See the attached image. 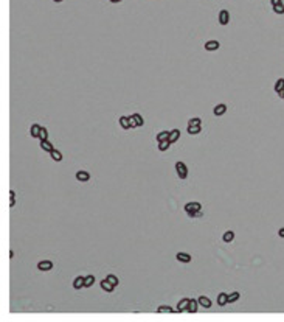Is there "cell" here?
<instances>
[{"mask_svg": "<svg viewBox=\"0 0 284 322\" xmlns=\"http://www.w3.org/2000/svg\"><path fill=\"white\" fill-rule=\"evenodd\" d=\"M129 123H130V128H138V126L144 125V120L140 114H132L129 117Z\"/></svg>", "mask_w": 284, "mask_h": 322, "instance_id": "1", "label": "cell"}, {"mask_svg": "<svg viewBox=\"0 0 284 322\" xmlns=\"http://www.w3.org/2000/svg\"><path fill=\"white\" fill-rule=\"evenodd\" d=\"M175 171H177L180 179H186L188 178V168L183 162H175Z\"/></svg>", "mask_w": 284, "mask_h": 322, "instance_id": "2", "label": "cell"}, {"mask_svg": "<svg viewBox=\"0 0 284 322\" xmlns=\"http://www.w3.org/2000/svg\"><path fill=\"white\" fill-rule=\"evenodd\" d=\"M37 269L39 271H50V269H53V261H50V260L39 261L37 263Z\"/></svg>", "mask_w": 284, "mask_h": 322, "instance_id": "3", "label": "cell"}, {"mask_svg": "<svg viewBox=\"0 0 284 322\" xmlns=\"http://www.w3.org/2000/svg\"><path fill=\"white\" fill-rule=\"evenodd\" d=\"M76 179H78L79 182H87V181L90 179V174H89V171L79 170V171L76 173Z\"/></svg>", "mask_w": 284, "mask_h": 322, "instance_id": "4", "label": "cell"}, {"mask_svg": "<svg viewBox=\"0 0 284 322\" xmlns=\"http://www.w3.org/2000/svg\"><path fill=\"white\" fill-rule=\"evenodd\" d=\"M230 22V14H228V11L227 9H222L219 12V23L221 25H227Z\"/></svg>", "mask_w": 284, "mask_h": 322, "instance_id": "5", "label": "cell"}, {"mask_svg": "<svg viewBox=\"0 0 284 322\" xmlns=\"http://www.w3.org/2000/svg\"><path fill=\"white\" fill-rule=\"evenodd\" d=\"M197 210H202L200 203H188V204L185 206V212H186V213H188V212H197Z\"/></svg>", "mask_w": 284, "mask_h": 322, "instance_id": "6", "label": "cell"}, {"mask_svg": "<svg viewBox=\"0 0 284 322\" xmlns=\"http://www.w3.org/2000/svg\"><path fill=\"white\" fill-rule=\"evenodd\" d=\"M40 131H42V126H40V125H37V123L31 125V128H30V134H31V137H36V139H39V136H40Z\"/></svg>", "mask_w": 284, "mask_h": 322, "instance_id": "7", "label": "cell"}, {"mask_svg": "<svg viewBox=\"0 0 284 322\" xmlns=\"http://www.w3.org/2000/svg\"><path fill=\"white\" fill-rule=\"evenodd\" d=\"M189 300H191V299H186V297H185V299H182V300L177 303V311H179V313H182V311H186V310H188Z\"/></svg>", "mask_w": 284, "mask_h": 322, "instance_id": "8", "label": "cell"}, {"mask_svg": "<svg viewBox=\"0 0 284 322\" xmlns=\"http://www.w3.org/2000/svg\"><path fill=\"white\" fill-rule=\"evenodd\" d=\"M175 258H177L179 261H182V263H189L191 261V255L186 254V252H179L177 255H175Z\"/></svg>", "mask_w": 284, "mask_h": 322, "instance_id": "9", "label": "cell"}, {"mask_svg": "<svg viewBox=\"0 0 284 322\" xmlns=\"http://www.w3.org/2000/svg\"><path fill=\"white\" fill-rule=\"evenodd\" d=\"M227 112V106L225 104H218L214 107V111H213V114L216 115V117H221V115H224Z\"/></svg>", "mask_w": 284, "mask_h": 322, "instance_id": "10", "label": "cell"}, {"mask_svg": "<svg viewBox=\"0 0 284 322\" xmlns=\"http://www.w3.org/2000/svg\"><path fill=\"white\" fill-rule=\"evenodd\" d=\"M101 288H103L106 293H112V291L115 289V285H112L110 282L106 279V280H103V282H101Z\"/></svg>", "mask_w": 284, "mask_h": 322, "instance_id": "11", "label": "cell"}, {"mask_svg": "<svg viewBox=\"0 0 284 322\" xmlns=\"http://www.w3.org/2000/svg\"><path fill=\"white\" fill-rule=\"evenodd\" d=\"M188 134H191V136H196L202 131V125H188Z\"/></svg>", "mask_w": 284, "mask_h": 322, "instance_id": "12", "label": "cell"}, {"mask_svg": "<svg viewBox=\"0 0 284 322\" xmlns=\"http://www.w3.org/2000/svg\"><path fill=\"white\" fill-rule=\"evenodd\" d=\"M218 48H219V42L218 41H207L205 42V50H208V51H214Z\"/></svg>", "mask_w": 284, "mask_h": 322, "instance_id": "13", "label": "cell"}, {"mask_svg": "<svg viewBox=\"0 0 284 322\" xmlns=\"http://www.w3.org/2000/svg\"><path fill=\"white\" fill-rule=\"evenodd\" d=\"M179 137H180V131H179V129H172V131H169V137H168V140H169L171 143L177 142V140H179Z\"/></svg>", "mask_w": 284, "mask_h": 322, "instance_id": "14", "label": "cell"}, {"mask_svg": "<svg viewBox=\"0 0 284 322\" xmlns=\"http://www.w3.org/2000/svg\"><path fill=\"white\" fill-rule=\"evenodd\" d=\"M197 302H199L200 306H204V308H210V306H211V300H210L207 296H200V297L197 299Z\"/></svg>", "mask_w": 284, "mask_h": 322, "instance_id": "15", "label": "cell"}, {"mask_svg": "<svg viewBox=\"0 0 284 322\" xmlns=\"http://www.w3.org/2000/svg\"><path fill=\"white\" fill-rule=\"evenodd\" d=\"M40 148H42L44 151H47V153H51L53 150H55V148H53V145L48 142V139L47 140H40Z\"/></svg>", "mask_w": 284, "mask_h": 322, "instance_id": "16", "label": "cell"}, {"mask_svg": "<svg viewBox=\"0 0 284 322\" xmlns=\"http://www.w3.org/2000/svg\"><path fill=\"white\" fill-rule=\"evenodd\" d=\"M50 157L55 160V162H61V160H62V153H61L59 150H53V151L50 153Z\"/></svg>", "mask_w": 284, "mask_h": 322, "instance_id": "17", "label": "cell"}, {"mask_svg": "<svg viewBox=\"0 0 284 322\" xmlns=\"http://www.w3.org/2000/svg\"><path fill=\"white\" fill-rule=\"evenodd\" d=\"M227 303H228V294H225V293H221L219 296H218V305L224 306V305H227Z\"/></svg>", "mask_w": 284, "mask_h": 322, "instance_id": "18", "label": "cell"}, {"mask_svg": "<svg viewBox=\"0 0 284 322\" xmlns=\"http://www.w3.org/2000/svg\"><path fill=\"white\" fill-rule=\"evenodd\" d=\"M73 288L75 289H79V288H84V277H76L75 280H73Z\"/></svg>", "mask_w": 284, "mask_h": 322, "instance_id": "19", "label": "cell"}, {"mask_svg": "<svg viewBox=\"0 0 284 322\" xmlns=\"http://www.w3.org/2000/svg\"><path fill=\"white\" fill-rule=\"evenodd\" d=\"M197 305H199V302L197 300H189V305H188V310L186 311H189V313H197Z\"/></svg>", "mask_w": 284, "mask_h": 322, "instance_id": "20", "label": "cell"}, {"mask_svg": "<svg viewBox=\"0 0 284 322\" xmlns=\"http://www.w3.org/2000/svg\"><path fill=\"white\" fill-rule=\"evenodd\" d=\"M120 125L123 129H129L130 128V123H129V117H120Z\"/></svg>", "mask_w": 284, "mask_h": 322, "instance_id": "21", "label": "cell"}, {"mask_svg": "<svg viewBox=\"0 0 284 322\" xmlns=\"http://www.w3.org/2000/svg\"><path fill=\"white\" fill-rule=\"evenodd\" d=\"M168 137H169V132L168 131H161V132H158L157 134V142H163V140H168Z\"/></svg>", "mask_w": 284, "mask_h": 322, "instance_id": "22", "label": "cell"}, {"mask_svg": "<svg viewBox=\"0 0 284 322\" xmlns=\"http://www.w3.org/2000/svg\"><path fill=\"white\" fill-rule=\"evenodd\" d=\"M95 283V277L93 275H86L84 277V288H89Z\"/></svg>", "mask_w": 284, "mask_h": 322, "instance_id": "23", "label": "cell"}, {"mask_svg": "<svg viewBox=\"0 0 284 322\" xmlns=\"http://www.w3.org/2000/svg\"><path fill=\"white\" fill-rule=\"evenodd\" d=\"M157 313H175L171 306H166V305H161L157 308Z\"/></svg>", "mask_w": 284, "mask_h": 322, "instance_id": "24", "label": "cell"}, {"mask_svg": "<svg viewBox=\"0 0 284 322\" xmlns=\"http://www.w3.org/2000/svg\"><path fill=\"white\" fill-rule=\"evenodd\" d=\"M284 89V78H279L278 81L275 83V92L278 93V92H281Z\"/></svg>", "mask_w": 284, "mask_h": 322, "instance_id": "25", "label": "cell"}, {"mask_svg": "<svg viewBox=\"0 0 284 322\" xmlns=\"http://www.w3.org/2000/svg\"><path fill=\"white\" fill-rule=\"evenodd\" d=\"M169 145H171V142H169V140L158 142V150H160V151H166V150L169 148Z\"/></svg>", "mask_w": 284, "mask_h": 322, "instance_id": "26", "label": "cell"}, {"mask_svg": "<svg viewBox=\"0 0 284 322\" xmlns=\"http://www.w3.org/2000/svg\"><path fill=\"white\" fill-rule=\"evenodd\" d=\"M222 238H224V241H225V243H230V241H233V238H235V234H233L232 230H228V232H225V234H224V237H222Z\"/></svg>", "mask_w": 284, "mask_h": 322, "instance_id": "27", "label": "cell"}, {"mask_svg": "<svg viewBox=\"0 0 284 322\" xmlns=\"http://www.w3.org/2000/svg\"><path fill=\"white\" fill-rule=\"evenodd\" d=\"M241 297V294L236 291V293H232V294H228V303H233V302H236L238 299Z\"/></svg>", "mask_w": 284, "mask_h": 322, "instance_id": "28", "label": "cell"}, {"mask_svg": "<svg viewBox=\"0 0 284 322\" xmlns=\"http://www.w3.org/2000/svg\"><path fill=\"white\" fill-rule=\"evenodd\" d=\"M106 279H107V280H109V282H110V283H112V285H115V286H118V283H120V280H118V277H117V275H113V274H109V275H107Z\"/></svg>", "mask_w": 284, "mask_h": 322, "instance_id": "29", "label": "cell"}, {"mask_svg": "<svg viewBox=\"0 0 284 322\" xmlns=\"http://www.w3.org/2000/svg\"><path fill=\"white\" fill-rule=\"evenodd\" d=\"M202 215H204V212H202V210H197V212H188V216H191V218H200Z\"/></svg>", "mask_w": 284, "mask_h": 322, "instance_id": "30", "label": "cell"}, {"mask_svg": "<svg viewBox=\"0 0 284 322\" xmlns=\"http://www.w3.org/2000/svg\"><path fill=\"white\" fill-rule=\"evenodd\" d=\"M39 139H40V140H47V139H48V131H47V128H44V126H42V131H40Z\"/></svg>", "mask_w": 284, "mask_h": 322, "instance_id": "31", "label": "cell"}, {"mask_svg": "<svg viewBox=\"0 0 284 322\" xmlns=\"http://www.w3.org/2000/svg\"><path fill=\"white\" fill-rule=\"evenodd\" d=\"M273 11L276 12V14H282V12H284V6H282L281 3H278V5L273 6Z\"/></svg>", "mask_w": 284, "mask_h": 322, "instance_id": "32", "label": "cell"}, {"mask_svg": "<svg viewBox=\"0 0 284 322\" xmlns=\"http://www.w3.org/2000/svg\"><path fill=\"white\" fill-rule=\"evenodd\" d=\"M14 196H16V195H14V190H11V192H9V199H11V201H9V206H11V207L16 204V199H14Z\"/></svg>", "mask_w": 284, "mask_h": 322, "instance_id": "33", "label": "cell"}, {"mask_svg": "<svg viewBox=\"0 0 284 322\" xmlns=\"http://www.w3.org/2000/svg\"><path fill=\"white\" fill-rule=\"evenodd\" d=\"M188 125H202V120L197 118V117H196V118H191V120L188 122Z\"/></svg>", "mask_w": 284, "mask_h": 322, "instance_id": "34", "label": "cell"}, {"mask_svg": "<svg viewBox=\"0 0 284 322\" xmlns=\"http://www.w3.org/2000/svg\"><path fill=\"white\" fill-rule=\"evenodd\" d=\"M278 235H279L281 238H284V227H281V229H279V232H278Z\"/></svg>", "mask_w": 284, "mask_h": 322, "instance_id": "35", "label": "cell"}, {"mask_svg": "<svg viewBox=\"0 0 284 322\" xmlns=\"http://www.w3.org/2000/svg\"><path fill=\"white\" fill-rule=\"evenodd\" d=\"M278 95H279V97H281V98H282V100H284V89H282V90H281V92H278Z\"/></svg>", "mask_w": 284, "mask_h": 322, "instance_id": "36", "label": "cell"}, {"mask_svg": "<svg viewBox=\"0 0 284 322\" xmlns=\"http://www.w3.org/2000/svg\"><path fill=\"white\" fill-rule=\"evenodd\" d=\"M279 3V0H272V6H275V5H278Z\"/></svg>", "mask_w": 284, "mask_h": 322, "instance_id": "37", "label": "cell"}, {"mask_svg": "<svg viewBox=\"0 0 284 322\" xmlns=\"http://www.w3.org/2000/svg\"><path fill=\"white\" fill-rule=\"evenodd\" d=\"M112 3H118V2H121V0H110Z\"/></svg>", "mask_w": 284, "mask_h": 322, "instance_id": "38", "label": "cell"}, {"mask_svg": "<svg viewBox=\"0 0 284 322\" xmlns=\"http://www.w3.org/2000/svg\"><path fill=\"white\" fill-rule=\"evenodd\" d=\"M279 3H281V5L284 6V0H279Z\"/></svg>", "mask_w": 284, "mask_h": 322, "instance_id": "39", "label": "cell"}, {"mask_svg": "<svg viewBox=\"0 0 284 322\" xmlns=\"http://www.w3.org/2000/svg\"><path fill=\"white\" fill-rule=\"evenodd\" d=\"M55 2H56V3H59V2H62V0H55Z\"/></svg>", "mask_w": 284, "mask_h": 322, "instance_id": "40", "label": "cell"}]
</instances>
